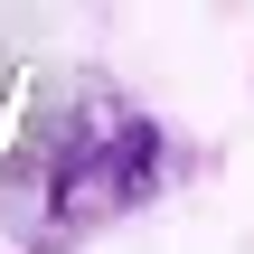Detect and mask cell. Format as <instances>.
I'll return each instance as SVG.
<instances>
[{"instance_id": "obj_1", "label": "cell", "mask_w": 254, "mask_h": 254, "mask_svg": "<svg viewBox=\"0 0 254 254\" xmlns=\"http://www.w3.org/2000/svg\"><path fill=\"white\" fill-rule=\"evenodd\" d=\"M160 170H170L160 123L132 94L85 85L28 141V160L0 179V226H9V245H28V254H75L85 236H104L113 217H132L160 189Z\"/></svg>"}]
</instances>
